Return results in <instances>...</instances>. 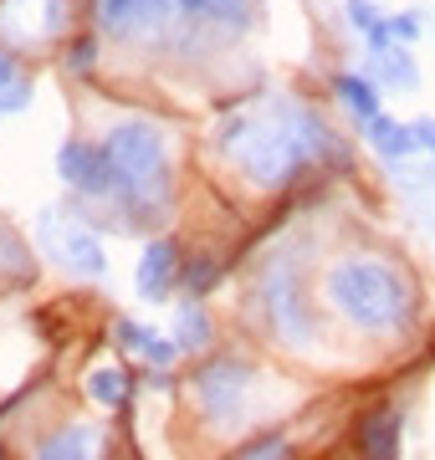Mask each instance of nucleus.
I'll use <instances>...</instances> for the list:
<instances>
[{
    "label": "nucleus",
    "mask_w": 435,
    "mask_h": 460,
    "mask_svg": "<svg viewBox=\"0 0 435 460\" xmlns=\"http://www.w3.org/2000/svg\"><path fill=\"white\" fill-rule=\"evenodd\" d=\"M21 72H16V57H11V47H0V87H11Z\"/></svg>",
    "instance_id": "nucleus-25"
},
{
    "label": "nucleus",
    "mask_w": 435,
    "mask_h": 460,
    "mask_svg": "<svg viewBox=\"0 0 435 460\" xmlns=\"http://www.w3.org/2000/svg\"><path fill=\"white\" fill-rule=\"evenodd\" d=\"M62 62H67L72 77H87V72H93V62H98V41H93V36L67 41V57H62Z\"/></svg>",
    "instance_id": "nucleus-20"
},
{
    "label": "nucleus",
    "mask_w": 435,
    "mask_h": 460,
    "mask_svg": "<svg viewBox=\"0 0 435 460\" xmlns=\"http://www.w3.org/2000/svg\"><path fill=\"white\" fill-rule=\"evenodd\" d=\"M385 31L395 36V41H415V36H420V21L410 16V11H404V16H385Z\"/></svg>",
    "instance_id": "nucleus-23"
},
{
    "label": "nucleus",
    "mask_w": 435,
    "mask_h": 460,
    "mask_svg": "<svg viewBox=\"0 0 435 460\" xmlns=\"http://www.w3.org/2000/svg\"><path fill=\"white\" fill-rule=\"evenodd\" d=\"M57 180L67 184L77 199H108V154L102 144H87V138H67V144L57 148Z\"/></svg>",
    "instance_id": "nucleus-8"
},
{
    "label": "nucleus",
    "mask_w": 435,
    "mask_h": 460,
    "mask_svg": "<svg viewBox=\"0 0 435 460\" xmlns=\"http://www.w3.org/2000/svg\"><path fill=\"white\" fill-rule=\"evenodd\" d=\"M93 26L123 47H159L169 57H200L252 26L246 0H93Z\"/></svg>",
    "instance_id": "nucleus-2"
},
{
    "label": "nucleus",
    "mask_w": 435,
    "mask_h": 460,
    "mask_svg": "<svg viewBox=\"0 0 435 460\" xmlns=\"http://www.w3.org/2000/svg\"><path fill=\"white\" fill-rule=\"evenodd\" d=\"M349 21L368 36L374 26H379V11H374V0H349Z\"/></svg>",
    "instance_id": "nucleus-22"
},
{
    "label": "nucleus",
    "mask_w": 435,
    "mask_h": 460,
    "mask_svg": "<svg viewBox=\"0 0 435 460\" xmlns=\"http://www.w3.org/2000/svg\"><path fill=\"white\" fill-rule=\"evenodd\" d=\"M231 460H297V456H292V440L287 435H262V440L241 445Z\"/></svg>",
    "instance_id": "nucleus-19"
},
{
    "label": "nucleus",
    "mask_w": 435,
    "mask_h": 460,
    "mask_svg": "<svg viewBox=\"0 0 435 460\" xmlns=\"http://www.w3.org/2000/svg\"><path fill=\"white\" fill-rule=\"evenodd\" d=\"M359 456L400 460V410H374L359 420Z\"/></svg>",
    "instance_id": "nucleus-11"
},
{
    "label": "nucleus",
    "mask_w": 435,
    "mask_h": 460,
    "mask_svg": "<svg viewBox=\"0 0 435 460\" xmlns=\"http://www.w3.org/2000/svg\"><path fill=\"white\" fill-rule=\"evenodd\" d=\"M262 302H267L277 338H287L292 348L313 343V307L302 302V271H297V261H292V256H277V261L267 266Z\"/></svg>",
    "instance_id": "nucleus-7"
},
{
    "label": "nucleus",
    "mask_w": 435,
    "mask_h": 460,
    "mask_svg": "<svg viewBox=\"0 0 435 460\" xmlns=\"http://www.w3.org/2000/svg\"><path fill=\"white\" fill-rule=\"evenodd\" d=\"M195 404H200V414L210 420L216 429L226 425H246L256 410V389H262V374H256L246 358H210L195 368Z\"/></svg>",
    "instance_id": "nucleus-5"
},
{
    "label": "nucleus",
    "mask_w": 435,
    "mask_h": 460,
    "mask_svg": "<svg viewBox=\"0 0 435 460\" xmlns=\"http://www.w3.org/2000/svg\"><path fill=\"white\" fill-rule=\"evenodd\" d=\"M368 77H374V83H389V87L415 93V87H420V66H415V57H410V47L395 41V47H385V51H368Z\"/></svg>",
    "instance_id": "nucleus-14"
},
{
    "label": "nucleus",
    "mask_w": 435,
    "mask_h": 460,
    "mask_svg": "<svg viewBox=\"0 0 435 460\" xmlns=\"http://www.w3.org/2000/svg\"><path fill=\"white\" fill-rule=\"evenodd\" d=\"M36 281V256L16 230L0 220V287H31Z\"/></svg>",
    "instance_id": "nucleus-15"
},
{
    "label": "nucleus",
    "mask_w": 435,
    "mask_h": 460,
    "mask_svg": "<svg viewBox=\"0 0 435 460\" xmlns=\"http://www.w3.org/2000/svg\"><path fill=\"white\" fill-rule=\"evenodd\" d=\"M87 394L98 399V404H108V410H123L129 404V374L123 368H98V374L87 378Z\"/></svg>",
    "instance_id": "nucleus-17"
},
{
    "label": "nucleus",
    "mask_w": 435,
    "mask_h": 460,
    "mask_svg": "<svg viewBox=\"0 0 435 460\" xmlns=\"http://www.w3.org/2000/svg\"><path fill=\"white\" fill-rule=\"evenodd\" d=\"M0 460H5V450H0Z\"/></svg>",
    "instance_id": "nucleus-26"
},
{
    "label": "nucleus",
    "mask_w": 435,
    "mask_h": 460,
    "mask_svg": "<svg viewBox=\"0 0 435 460\" xmlns=\"http://www.w3.org/2000/svg\"><path fill=\"white\" fill-rule=\"evenodd\" d=\"M180 281H184V292H190V296H205L220 281V261H216V256H195V261H184Z\"/></svg>",
    "instance_id": "nucleus-18"
},
{
    "label": "nucleus",
    "mask_w": 435,
    "mask_h": 460,
    "mask_svg": "<svg viewBox=\"0 0 435 460\" xmlns=\"http://www.w3.org/2000/svg\"><path fill=\"white\" fill-rule=\"evenodd\" d=\"M36 235H41V246H47L51 261L62 266V271H72V277L98 281L102 271H108V251H102L98 230L87 226V215L41 210V220H36Z\"/></svg>",
    "instance_id": "nucleus-6"
},
{
    "label": "nucleus",
    "mask_w": 435,
    "mask_h": 460,
    "mask_svg": "<svg viewBox=\"0 0 435 460\" xmlns=\"http://www.w3.org/2000/svg\"><path fill=\"white\" fill-rule=\"evenodd\" d=\"M323 296L343 323L359 332H404L415 323V287L400 266L379 261V256H338L323 277Z\"/></svg>",
    "instance_id": "nucleus-4"
},
{
    "label": "nucleus",
    "mask_w": 435,
    "mask_h": 460,
    "mask_svg": "<svg viewBox=\"0 0 435 460\" xmlns=\"http://www.w3.org/2000/svg\"><path fill=\"white\" fill-rule=\"evenodd\" d=\"M180 353H205V348L216 343V323L205 313V296H184L180 307H174V332H169Z\"/></svg>",
    "instance_id": "nucleus-13"
},
{
    "label": "nucleus",
    "mask_w": 435,
    "mask_h": 460,
    "mask_svg": "<svg viewBox=\"0 0 435 460\" xmlns=\"http://www.w3.org/2000/svg\"><path fill=\"white\" fill-rule=\"evenodd\" d=\"M415 138H420V148L435 159V118H415Z\"/></svg>",
    "instance_id": "nucleus-24"
},
{
    "label": "nucleus",
    "mask_w": 435,
    "mask_h": 460,
    "mask_svg": "<svg viewBox=\"0 0 435 460\" xmlns=\"http://www.w3.org/2000/svg\"><path fill=\"white\" fill-rule=\"evenodd\" d=\"M220 148L256 190H287L307 164H328L343 169L349 164V148L313 108L267 93L262 102L241 108V113L220 128Z\"/></svg>",
    "instance_id": "nucleus-1"
},
{
    "label": "nucleus",
    "mask_w": 435,
    "mask_h": 460,
    "mask_svg": "<svg viewBox=\"0 0 435 460\" xmlns=\"http://www.w3.org/2000/svg\"><path fill=\"white\" fill-rule=\"evenodd\" d=\"M31 108V83L26 77H16L11 87H0V118H16Z\"/></svg>",
    "instance_id": "nucleus-21"
},
{
    "label": "nucleus",
    "mask_w": 435,
    "mask_h": 460,
    "mask_svg": "<svg viewBox=\"0 0 435 460\" xmlns=\"http://www.w3.org/2000/svg\"><path fill=\"white\" fill-rule=\"evenodd\" d=\"M108 154V210L123 230H154L169 220L174 205V164H169V138L149 118H123L102 133Z\"/></svg>",
    "instance_id": "nucleus-3"
},
{
    "label": "nucleus",
    "mask_w": 435,
    "mask_h": 460,
    "mask_svg": "<svg viewBox=\"0 0 435 460\" xmlns=\"http://www.w3.org/2000/svg\"><path fill=\"white\" fill-rule=\"evenodd\" d=\"M333 93L343 98V108H349L359 123H368V118H379V83L374 77H359V72H338L333 77Z\"/></svg>",
    "instance_id": "nucleus-16"
},
{
    "label": "nucleus",
    "mask_w": 435,
    "mask_h": 460,
    "mask_svg": "<svg viewBox=\"0 0 435 460\" xmlns=\"http://www.w3.org/2000/svg\"><path fill=\"white\" fill-rule=\"evenodd\" d=\"M102 445V429L98 425H83V420H72V425L51 429L47 440L36 445L31 460H93Z\"/></svg>",
    "instance_id": "nucleus-10"
},
{
    "label": "nucleus",
    "mask_w": 435,
    "mask_h": 460,
    "mask_svg": "<svg viewBox=\"0 0 435 460\" xmlns=\"http://www.w3.org/2000/svg\"><path fill=\"white\" fill-rule=\"evenodd\" d=\"M364 138H368V148L379 154V159H389V164H400V159H410L420 148V138H415V123H400V118H368L364 123Z\"/></svg>",
    "instance_id": "nucleus-12"
},
{
    "label": "nucleus",
    "mask_w": 435,
    "mask_h": 460,
    "mask_svg": "<svg viewBox=\"0 0 435 460\" xmlns=\"http://www.w3.org/2000/svg\"><path fill=\"white\" fill-rule=\"evenodd\" d=\"M180 271H184V256H180V246L169 241V235H159V241H149L144 246V256H138V271H134V287H138V296L144 302H169V292H174V281H180Z\"/></svg>",
    "instance_id": "nucleus-9"
}]
</instances>
